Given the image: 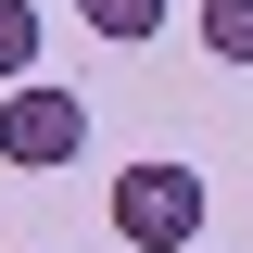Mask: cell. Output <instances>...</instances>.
Masks as SVG:
<instances>
[{"label":"cell","instance_id":"1","mask_svg":"<svg viewBox=\"0 0 253 253\" xmlns=\"http://www.w3.org/2000/svg\"><path fill=\"white\" fill-rule=\"evenodd\" d=\"M114 241L126 253H203V165H177V152L114 165Z\"/></svg>","mask_w":253,"mask_h":253},{"label":"cell","instance_id":"2","mask_svg":"<svg viewBox=\"0 0 253 253\" xmlns=\"http://www.w3.org/2000/svg\"><path fill=\"white\" fill-rule=\"evenodd\" d=\"M89 152V101L51 89V76H26V89H0V165H26V177H51V165Z\"/></svg>","mask_w":253,"mask_h":253},{"label":"cell","instance_id":"3","mask_svg":"<svg viewBox=\"0 0 253 253\" xmlns=\"http://www.w3.org/2000/svg\"><path fill=\"white\" fill-rule=\"evenodd\" d=\"M38 76V0H0V89Z\"/></svg>","mask_w":253,"mask_h":253},{"label":"cell","instance_id":"4","mask_svg":"<svg viewBox=\"0 0 253 253\" xmlns=\"http://www.w3.org/2000/svg\"><path fill=\"white\" fill-rule=\"evenodd\" d=\"M76 13H89V26L114 38V51H139V38H165V0H76Z\"/></svg>","mask_w":253,"mask_h":253},{"label":"cell","instance_id":"5","mask_svg":"<svg viewBox=\"0 0 253 253\" xmlns=\"http://www.w3.org/2000/svg\"><path fill=\"white\" fill-rule=\"evenodd\" d=\"M203 51H215V63H253V0H203Z\"/></svg>","mask_w":253,"mask_h":253}]
</instances>
